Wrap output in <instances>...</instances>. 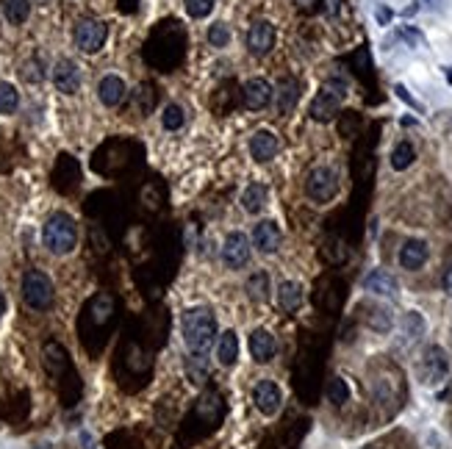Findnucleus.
I'll use <instances>...</instances> for the list:
<instances>
[{
	"instance_id": "nucleus-19",
	"label": "nucleus",
	"mask_w": 452,
	"mask_h": 449,
	"mask_svg": "<svg viewBox=\"0 0 452 449\" xmlns=\"http://www.w3.org/2000/svg\"><path fill=\"white\" fill-rule=\"evenodd\" d=\"M300 100V83L294 78H283L277 83V92H275V105H277V114H292L294 105Z\"/></svg>"
},
{
	"instance_id": "nucleus-29",
	"label": "nucleus",
	"mask_w": 452,
	"mask_h": 449,
	"mask_svg": "<svg viewBox=\"0 0 452 449\" xmlns=\"http://www.w3.org/2000/svg\"><path fill=\"white\" fill-rule=\"evenodd\" d=\"M327 399L336 405V408H341L347 399H350V386H347V380H341V377H333L330 383H327Z\"/></svg>"
},
{
	"instance_id": "nucleus-35",
	"label": "nucleus",
	"mask_w": 452,
	"mask_h": 449,
	"mask_svg": "<svg viewBox=\"0 0 452 449\" xmlns=\"http://www.w3.org/2000/svg\"><path fill=\"white\" fill-rule=\"evenodd\" d=\"M394 92H397V98L400 100H405V103H408V105H411V108H416V111H425V108H422V105H419V103H416V100L411 98V95H408V89H405V86H402V83H397V86H394Z\"/></svg>"
},
{
	"instance_id": "nucleus-32",
	"label": "nucleus",
	"mask_w": 452,
	"mask_h": 449,
	"mask_svg": "<svg viewBox=\"0 0 452 449\" xmlns=\"http://www.w3.org/2000/svg\"><path fill=\"white\" fill-rule=\"evenodd\" d=\"M230 42V28L225 23H214L208 28V45L211 48H227Z\"/></svg>"
},
{
	"instance_id": "nucleus-25",
	"label": "nucleus",
	"mask_w": 452,
	"mask_h": 449,
	"mask_svg": "<svg viewBox=\"0 0 452 449\" xmlns=\"http://www.w3.org/2000/svg\"><path fill=\"white\" fill-rule=\"evenodd\" d=\"M245 289H247V297L252 302H267L269 299V274L267 272H252L247 277V283H245Z\"/></svg>"
},
{
	"instance_id": "nucleus-33",
	"label": "nucleus",
	"mask_w": 452,
	"mask_h": 449,
	"mask_svg": "<svg viewBox=\"0 0 452 449\" xmlns=\"http://www.w3.org/2000/svg\"><path fill=\"white\" fill-rule=\"evenodd\" d=\"M189 377L195 383H202V377H205V352H195V358H189Z\"/></svg>"
},
{
	"instance_id": "nucleus-39",
	"label": "nucleus",
	"mask_w": 452,
	"mask_h": 449,
	"mask_svg": "<svg viewBox=\"0 0 452 449\" xmlns=\"http://www.w3.org/2000/svg\"><path fill=\"white\" fill-rule=\"evenodd\" d=\"M6 314V297H3V291H0V316Z\"/></svg>"
},
{
	"instance_id": "nucleus-15",
	"label": "nucleus",
	"mask_w": 452,
	"mask_h": 449,
	"mask_svg": "<svg viewBox=\"0 0 452 449\" xmlns=\"http://www.w3.org/2000/svg\"><path fill=\"white\" fill-rule=\"evenodd\" d=\"M364 289L377 294V297H394L400 291V283H397L394 274L386 272V269H372L364 277Z\"/></svg>"
},
{
	"instance_id": "nucleus-12",
	"label": "nucleus",
	"mask_w": 452,
	"mask_h": 449,
	"mask_svg": "<svg viewBox=\"0 0 452 449\" xmlns=\"http://www.w3.org/2000/svg\"><path fill=\"white\" fill-rule=\"evenodd\" d=\"M252 402H255V408H258L264 416H275L277 411H280L283 394H280L277 383H272V380H261V383L252 388Z\"/></svg>"
},
{
	"instance_id": "nucleus-18",
	"label": "nucleus",
	"mask_w": 452,
	"mask_h": 449,
	"mask_svg": "<svg viewBox=\"0 0 452 449\" xmlns=\"http://www.w3.org/2000/svg\"><path fill=\"white\" fill-rule=\"evenodd\" d=\"M98 98H101V103L108 105V108L120 105L123 98H125V81H123L120 75H106V78H101V83H98Z\"/></svg>"
},
{
	"instance_id": "nucleus-3",
	"label": "nucleus",
	"mask_w": 452,
	"mask_h": 449,
	"mask_svg": "<svg viewBox=\"0 0 452 449\" xmlns=\"http://www.w3.org/2000/svg\"><path fill=\"white\" fill-rule=\"evenodd\" d=\"M347 98V83L339 78H330L327 83H322V89L317 92V98L311 100V120L317 123H333V117L341 111V100Z\"/></svg>"
},
{
	"instance_id": "nucleus-13",
	"label": "nucleus",
	"mask_w": 452,
	"mask_h": 449,
	"mask_svg": "<svg viewBox=\"0 0 452 449\" xmlns=\"http://www.w3.org/2000/svg\"><path fill=\"white\" fill-rule=\"evenodd\" d=\"M277 150H280V142H277V136L272 130H255L250 136V155L255 164H267V161H272L277 155Z\"/></svg>"
},
{
	"instance_id": "nucleus-10",
	"label": "nucleus",
	"mask_w": 452,
	"mask_h": 449,
	"mask_svg": "<svg viewBox=\"0 0 452 449\" xmlns=\"http://www.w3.org/2000/svg\"><path fill=\"white\" fill-rule=\"evenodd\" d=\"M53 86L61 95H76L81 89V70L73 58H58L53 64Z\"/></svg>"
},
{
	"instance_id": "nucleus-24",
	"label": "nucleus",
	"mask_w": 452,
	"mask_h": 449,
	"mask_svg": "<svg viewBox=\"0 0 452 449\" xmlns=\"http://www.w3.org/2000/svg\"><path fill=\"white\" fill-rule=\"evenodd\" d=\"M0 11H3L6 23L23 25L31 14V3L28 0H0Z\"/></svg>"
},
{
	"instance_id": "nucleus-11",
	"label": "nucleus",
	"mask_w": 452,
	"mask_h": 449,
	"mask_svg": "<svg viewBox=\"0 0 452 449\" xmlns=\"http://www.w3.org/2000/svg\"><path fill=\"white\" fill-rule=\"evenodd\" d=\"M280 242H283V233H280L277 222H272V220H264V222H258L252 227V247L258 252L272 255V252L280 249Z\"/></svg>"
},
{
	"instance_id": "nucleus-16",
	"label": "nucleus",
	"mask_w": 452,
	"mask_h": 449,
	"mask_svg": "<svg viewBox=\"0 0 452 449\" xmlns=\"http://www.w3.org/2000/svg\"><path fill=\"white\" fill-rule=\"evenodd\" d=\"M275 352H277V341L269 330H264V327L252 330L250 333V355L258 361V363H269V361L275 358Z\"/></svg>"
},
{
	"instance_id": "nucleus-21",
	"label": "nucleus",
	"mask_w": 452,
	"mask_h": 449,
	"mask_svg": "<svg viewBox=\"0 0 452 449\" xmlns=\"http://www.w3.org/2000/svg\"><path fill=\"white\" fill-rule=\"evenodd\" d=\"M302 297H305V291H302V286L297 280H283L280 289H277V302H280V308L289 311V314L300 308Z\"/></svg>"
},
{
	"instance_id": "nucleus-37",
	"label": "nucleus",
	"mask_w": 452,
	"mask_h": 449,
	"mask_svg": "<svg viewBox=\"0 0 452 449\" xmlns=\"http://www.w3.org/2000/svg\"><path fill=\"white\" fill-rule=\"evenodd\" d=\"M444 289H450L452 291V267L447 269V274H444Z\"/></svg>"
},
{
	"instance_id": "nucleus-14",
	"label": "nucleus",
	"mask_w": 452,
	"mask_h": 449,
	"mask_svg": "<svg viewBox=\"0 0 452 449\" xmlns=\"http://www.w3.org/2000/svg\"><path fill=\"white\" fill-rule=\"evenodd\" d=\"M272 86H269V81H264V78H250L247 83H245V105L250 108V111H261V108H267L269 103H272Z\"/></svg>"
},
{
	"instance_id": "nucleus-17",
	"label": "nucleus",
	"mask_w": 452,
	"mask_h": 449,
	"mask_svg": "<svg viewBox=\"0 0 452 449\" xmlns=\"http://www.w3.org/2000/svg\"><path fill=\"white\" fill-rule=\"evenodd\" d=\"M427 255H430V249H427V244L422 239H408L400 249V267L408 269V272H416V269L425 267Z\"/></svg>"
},
{
	"instance_id": "nucleus-40",
	"label": "nucleus",
	"mask_w": 452,
	"mask_h": 449,
	"mask_svg": "<svg viewBox=\"0 0 452 449\" xmlns=\"http://www.w3.org/2000/svg\"><path fill=\"white\" fill-rule=\"evenodd\" d=\"M364 449H372V447H364Z\"/></svg>"
},
{
	"instance_id": "nucleus-28",
	"label": "nucleus",
	"mask_w": 452,
	"mask_h": 449,
	"mask_svg": "<svg viewBox=\"0 0 452 449\" xmlns=\"http://www.w3.org/2000/svg\"><path fill=\"white\" fill-rule=\"evenodd\" d=\"M20 108V92L14 83L0 81V114H14Z\"/></svg>"
},
{
	"instance_id": "nucleus-30",
	"label": "nucleus",
	"mask_w": 452,
	"mask_h": 449,
	"mask_svg": "<svg viewBox=\"0 0 452 449\" xmlns=\"http://www.w3.org/2000/svg\"><path fill=\"white\" fill-rule=\"evenodd\" d=\"M183 123H186V117H183V108H180L178 103L164 105V111H161V125H164L167 130H180Z\"/></svg>"
},
{
	"instance_id": "nucleus-7",
	"label": "nucleus",
	"mask_w": 452,
	"mask_h": 449,
	"mask_svg": "<svg viewBox=\"0 0 452 449\" xmlns=\"http://www.w3.org/2000/svg\"><path fill=\"white\" fill-rule=\"evenodd\" d=\"M447 372H450V358H447V352L438 347V344L427 347L425 355H422V363H419V377H422V383L433 386V383L444 380Z\"/></svg>"
},
{
	"instance_id": "nucleus-27",
	"label": "nucleus",
	"mask_w": 452,
	"mask_h": 449,
	"mask_svg": "<svg viewBox=\"0 0 452 449\" xmlns=\"http://www.w3.org/2000/svg\"><path fill=\"white\" fill-rule=\"evenodd\" d=\"M414 161H416V150H414V145H411V142H400L397 148L391 150V167H394L397 172L408 170Z\"/></svg>"
},
{
	"instance_id": "nucleus-5",
	"label": "nucleus",
	"mask_w": 452,
	"mask_h": 449,
	"mask_svg": "<svg viewBox=\"0 0 452 449\" xmlns=\"http://www.w3.org/2000/svg\"><path fill=\"white\" fill-rule=\"evenodd\" d=\"M339 192V175L330 167H314L305 177V195L314 202H330Z\"/></svg>"
},
{
	"instance_id": "nucleus-31",
	"label": "nucleus",
	"mask_w": 452,
	"mask_h": 449,
	"mask_svg": "<svg viewBox=\"0 0 452 449\" xmlns=\"http://www.w3.org/2000/svg\"><path fill=\"white\" fill-rule=\"evenodd\" d=\"M183 9L192 20H202L214 11V0H183Z\"/></svg>"
},
{
	"instance_id": "nucleus-38",
	"label": "nucleus",
	"mask_w": 452,
	"mask_h": 449,
	"mask_svg": "<svg viewBox=\"0 0 452 449\" xmlns=\"http://www.w3.org/2000/svg\"><path fill=\"white\" fill-rule=\"evenodd\" d=\"M327 11L336 14V11H339V0H327Z\"/></svg>"
},
{
	"instance_id": "nucleus-2",
	"label": "nucleus",
	"mask_w": 452,
	"mask_h": 449,
	"mask_svg": "<svg viewBox=\"0 0 452 449\" xmlns=\"http://www.w3.org/2000/svg\"><path fill=\"white\" fill-rule=\"evenodd\" d=\"M42 242L53 255H70L78 244V224L70 214L56 211L42 227Z\"/></svg>"
},
{
	"instance_id": "nucleus-1",
	"label": "nucleus",
	"mask_w": 452,
	"mask_h": 449,
	"mask_svg": "<svg viewBox=\"0 0 452 449\" xmlns=\"http://www.w3.org/2000/svg\"><path fill=\"white\" fill-rule=\"evenodd\" d=\"M180 327H183V341H186L189 352H208L214 347V339H220L217 336V316L202 305L189 308L183 314Z\"/></svg>"
},
{
	"instance_id": "nucleus-23",
	"label": "nucleus",
	"mask_w": 452,
	"mask_h": 449,
	"mask_svg": "<svg viewBox=\"0 0 452 449\" xmlns=\"http://www.w3.org/2000/svg\"><path fill=\"white\" fill-rule=\"evenodd\" d=\"M400 327H402L405 344H416V341L425 336V319H422V314H416V311H408L400 319Z\"/></svg>"
},
{
	"instance_id": "nucleus-26",
	"label": "nucleus",
	"mask_w": 452,
	"mask_h": 449,
	"mask_svg": "<svg viewBox=\"0 0 452 449\" xmlns=\"http://www.w3.org/2000/svg\"><path fill=\"white\" fill-rule=\"evenodd\" d=\"M366 324L377 330V333H389L391 330V324H394V316H391V311L389 308H383V305H372L369 308V314H366Z\"/></svg>"
},
{
	"instance_id": "nucleus-20",
	"label": "nucleus",
	"mask_w": 452,
	"mask_h": 449,
	"mask_svg": "<svg viewBox=\"0 0 452 449\" xmlns=\"http://www.w3.org/2000/svg\"><path fill=\"white\" fill-rule=\"evenodd\" d=\"M217 358H220L222 366H233L239 361V336H236V330L220 333V339H217Z\"/></svg>"
},
{
	"instance_id": "nucleus-22",
	"label": "nucleus",
	"mask_w": 452,
	"mask_h": 449,
	"mask_svg": "<svg viewBox=\"0 0 452 449\" xmlns=\"http://www.w3.org/2000/svg\"><path fill=\"white\" fill-rule=\"evenodd\" d=\"M267 200H269V189H267L264 183H250V186L242 192V208H245L247 214H261L264 205H267Z\"/></svg>"
},
{
	"instance_id": "nucleus-8",
	"label": "nucleus",
	"mask_w": 452,
	"mask_h": 449,
	"mask_svg": "<svg viewBox=\"0 0 452 449\" xmlns=\"http://www.w3.org/2000/svg\"><path fill=\"white\" fill-rule=\"evenodd\" d=\"M222 261L227 269H242L250 261V239L239 230L227 233L225 244H222Z\"/></svg>"
},
{
	"instance_id": "nucleus-9",
	"label": "nucleus",
	"mask_w": 452,
	"mask_h": 449,
	"mask_svg": "<svg viewBox=\"0 0 452 449\" xmlns=\"http://www.w3.org/2000/svg\"><path fill=\"white\" fill-rule=\"evenodd\" d=\"M272 48H275V25L269 20H255L247 31V50L264 58L267 53H272Z\"/></svg>"
},
{
	"instance_id": "nucleus-4",
	"label": "nucleus",
	"mask_w": 452,
	"mask_h": 449,
	"mask_svg": "<svg viewBox=\"0 0 452 449\" xmlns=\"http://www.w3.org/2000/svg\"><path fill=\"white\" fill-rule=\"evenodd\" d=\"M53 297H56V291H53V283L48 274L39 272V269H28L23 274V299H26L28 308L48 311L53 305Z\"/></svg>"
},
{
	"instance_id": "nucleus-36",
	"label": "nucleus",
	"mask_w": 452,
	"mask_h": 449,
	"mask_svg": "<svg viewBox=\"0 0 452 449\" xmlns=\"http://www.w3.org/2000/svg\"><path fill=\"white\" fill-rule=\"evenodd\" d=\"M377 20L386 25L389 20H391V11H389V9H377Z\"/></svg>"
},
{
	"instance_id": "nucleus-34",
	"label": "nucleus",
	"mask_w": 452,
	"mask_h": 449,
	"mask_svg": "<svg viewBox=\"0 0 452 449\" xmlns=\"http://www.w3.org/2000/svg\"><path fill=\"white\" fill-rule=\"evenodd\" d=\"M23 78H26L28 83H39L42 78H45V70H42V61L39 58H31L26 67H23Z\"/></svg>"
},
{
	"instance_id": "nucleus-6",
	"label": "nucleus",
	"mask_w": 452,
	"mask_h": 449,
	"mask_svg": "<svg viewBox=\"0 0 452 449\" xmlns=\"http://www.w3.org/2000/svg\"><path fill=\"white\" fill-rule=\"evenodd\" d=\"M73 39H76V48L81 53H98L103 50L106 39H108V25L103 20H78L76 31H73Z\"/></svg>"
}]
</instances>
